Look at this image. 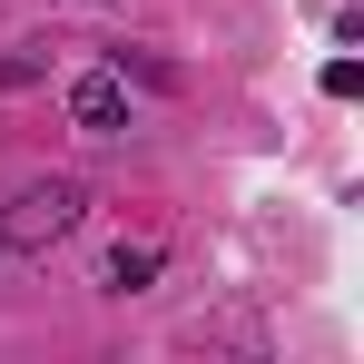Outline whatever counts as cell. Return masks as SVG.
<instances>
[{
	"instance_id": "obj_3",
	"label": "cell",
	"mask_w": 364,
	"mask_h": 364,
	"mask_svg": "<svg viewBox=\"0 0 364 364\" xmlns=\"http://www.w3.org/2000/svg\"><path fill=\"white\" fill-rule=\"evenodd\" d=\"M148 276H158V246H119L109 256V296H138Z\"/></svg>"
},
{
	"instance_id": "obj_2",
	"label": "cell",
	"mask_w": 364,
	"mask_h": 364,
	"mask_svg": "<svg viewBox=\"0 0 364 364\" xmlns=\"http://www.w3.org/2000/svg\"><path fill=\"white\" fill-rule=\"evenodd\" d=\"M69 119L89 128V138H119L128 128V69H79L69 79Z\"/></svg>"
},
{
	"instance_id": "obj_1",
	"label": "cell",
	"mask_w": 364,
	"mask_h": 364,
	"mask_svg": "<svg viewBox=\"0 0 364 364\" xmlns=\"http://www.w3.org/2000/svg\"><path fill=\"white\" fill-rule=\"evenodd\" d=\"M79 227V178H40L10 197V217H0V246H20V256H40L50 237H69Z\"/></svg>"
}]
</instances>
